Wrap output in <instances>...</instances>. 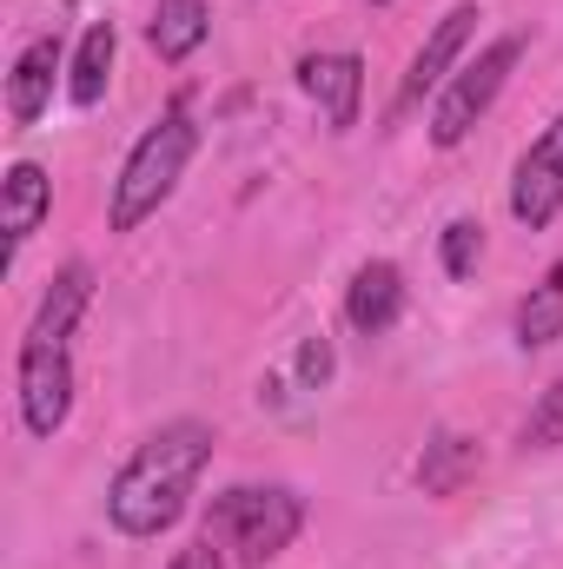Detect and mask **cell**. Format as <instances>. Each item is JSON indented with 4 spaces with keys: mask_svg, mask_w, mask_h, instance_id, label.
I'll list each match as a JSON object with an SVG mask.
<instances>
[{
    "mask_svg": "<svg viewBox=\"0 0 563 569\" xmlns=\"http://www.w3.org/2000/svg\"><path fill=\"white\" fill-rule=\"evenodd\" d=\"M213 463V430L179 418V425H159L140 450L120 463V477L107 483V523L120 537H159L186 517V497L199 483V470Z\"/></svg>",
    "mask_w": 563,
    "mask_h": 569,
    "instance_id": "cell-1",
    "label": "cell"
},
{
    "mask_svg": "<svg viewBox=\"0 0 563 569\" xmlns=\"http://www.w3.org/2000/svg\"><path fill=\"white\" fill-rule=\"evenodd\" d=\"M192 152H199V127H192V113H186V107L159 113V127H146L140 146H134L127 166H120V179H113L107 226H113V232H140L146 219L172 199V186L186 179Z\"/></svg>",
    "mask_w": 563,
    "mask_h": 569,
    "instance_id": "cell-2",
    "label": "cell"
},
{
    "mask_svg": "<svg viewBox=\"0 0 563 569\" xmlns=\"http://www.w3.org/2000/svg\"><path fill=\"white\" fill-rule=\"evenodd\" d=\"M298 523H305L298 490H285V483H233L226 497H213L206 537L219 550H233L246 569H266L298 537Z\"/></svg>",
    "mask_w": 563,
    "mask_h": 569,
    "instance_id": "cell-3",
    "label": "cell"
},
{
    "mask_svg": "<svg viewBox=\"0 0 563 569\" xmlns=\"http://www.w3.org/2000/svg\"><path fill=\"white\" fill-rule=\"evenodd\" d=\"M517 60H524V40L504 33V40H491L471 67H457V73L437 87V107H431V146H464L471 140V127L497 107V93H504V80H511Z\"/></svg>",
    "mask_w": 563,
    "mask_h": 569,
    "instance_id": "cell-4",
    "label": "cell"
},
{
    "mask_svg": "<svg viewBox=\"0 0 563 569\" xmlns=\"http://www.w3.org/2000/svg\"><path fill=\"white\" fill-rule=\"evenodd\" d=\"M73 411V345H20V425L53 437Z\"/></svg>",
    "mask_w": 563,
    "mask_h": 569,
    "instance_id": "cell-5",
    "label": "cell"
},
{
    "mask_svg": "<svg viewBox=\"0 0 563 569\" xmlns=\"http://www.w3.org/2000/svg\"><path fill=\"white\" fill-rule=\"evenodd\" d=\"M511 212L531 232H551L563 219V113L517 159V172H511Z\"/></svg>",
    "mask_w": 563,
    "mask_h": 569,
    "instance_id": "cell-6",
    "label": "cell"
},
{
    "mask_svg": "<svg viewBox=\"0 0 563 569\" xmlns=\"http://www.w3.org/2000/svg\"><path fill=\"white\" fill-rule=\"evenodd\" d=\"M471 33H477V7H451L431 33H424L418 60H412V73L398 80V100H392V113H412L424 93H437L444 80H451V67H457V53L471 47Z\"/></svg>",
    "mask_w": 563,
    "mask_h": 569,
    "instance_id": "cell-7",
    "label": "cell"
},
{
    "mask_svg": "<svg viewBox=\"0 0 563 569\" xmlns=\"http://www.w3.org/2000/svg\"><path fill=\"white\" fill-rule=\"evenodd\" d=\"M298 87L325 107L332 133H352V127H358V93H365L358 53H305V60H298Z\"/></svg>",
    "mask_w": 563,
    "mask_h": 569,
    "instance_id": "cell-8",
    "label": "cell"
},
{
    "mask_svg": "<svg viewBox=\"0 0 563 569\" xmlns=\"http://www.w3.org/2000/svg\"><path fill=\"white\" fill-rule=\"evenodd\" d=\"M47 212H53V179H47L33 159H13L7 179H0V232H7V259L40 232Z\"/></svg>",
    "mask_w": 563,
    "mask_h": 569,
    "instance_id": "cell-9",
    "label": "cell"
},
{
    "mask_svg": "<svg viewBox=\"0 0 563 569\" xmlns=\"http://www.w3.org/2000/svg\"><path fill=\"white\" fill-rule=\"evenodd\" d=\"M53 73H60V40H53V33L27 40L20 60H13V73H7V120H13V127H33V120L47 113Z\"/></svg>",
    "mask_w": 563,
    "mask_h": 569,
    "instance_id": "cell-10",
    "label": "cell"
},
{
    "mask_svg": "<svg viewBox=\"0 0 563 569\" xmlns=\"http://www.w3.org/2000/svg\"><path fill=\"white\" fill-rule=\"evenodd\" d=\"M398 311H405V279H398V266H392V259L358 266V279H352V291H345V318H352V331L385 338V331L398 325Z\"/></svg>",
    "mask_w": 563,
    "mask_h": 569,
    "instance_id": "cell-11",
    "label": "cell"
},
{
    "mask_svg": "<svg viewBox=\"0 0 563 569\" xmlns=\"http://www.w3.org/2000/svg\"><path fill=\"white\" fill-rule=\"evenodd\" d=\"M206 33H213V7H206V0H159L152 20H146V47H152L166 67L192 60V53L206 47Z\"/></svg>",
    "mask_w": 563,
    "mask_h": 569,
    "instance_id": "cell-12",
    "label": "cell"
},
{
    "mask_svg": "<svg viewBox=\"0 0 563 569\" xmlns=\"http://www.w3.org/2000/svg\"><path fill=\"white\" fill-rule=\"evenodd\" d=\"M87 305H93V272H87V266H67V272L53 279V291L40 298L27 338H33V345H73V325H80Z\"/></svg>",
    "mask_w": 563,
    "mask_h": 569,
    "instance_id": "cell-13",
    "label": "cell"
},
{
    "mask_svg": "<svg viewBox=\"0 0 563 569\" xmlns=\"http://www.w3.org/2000/svg\"><path fill=\"white\" fill-rule=\"evenodd\" d=\"M113 20H93L87 33H80V47H73V73H67V100L73 107H100V93H107V80H113Z\"/></svg>",
    "mask_w": 563,
    "mask_h": 569,
    "instance_id": "cell-14",
    "label": "cell"
},
{
    "mask_svg": "<svg viewBox=\"0 0 563 569\" xmlns=\"http://www.w3.org/2000/svg\"><path fill=\"white\" fill-rule=\"evenodd\" d=\"M471 470H477V443H471V437H457V430H437V437L424 443V457H418L424 497H457Z\"/></svg>",
    "mask_w": 563,
    "mask_h": 569,
    "instance_id": "cell-15",
    "label": "cell"
},
{
    "mask_svg": "<svg viewBox=\"0 0 563 569\" xmlns=\"http://www.w3.org/2000/svg\"><path fill=\"white\" fill-rule=\"evenodd\" d=\"M563 338V259L544 272V284H531V298L517 305V345L524 351H544Z\"/></svg>",
    "mask_w": 563,
    "mask_h": 569,
    "instance_id": "cell-16",
    "label": "cell"
},
{
    "mask_svg": "<svg viewBox=\"0 0 563 569\" xmlns=\"http://www.w3.org/2000/svg\"><path fill=\"white\" fill-rule=\"evenodd\" d=\"M437 252H444V272H451V279H471L477 259H484V226H477V219H451Z\"/></svg>",
    "mask_w": 563,
    "mask_h": 569,
    "instance_id": "cell-17",
    "label": "cell"
},
{
    "mask_svg": "<svg viewBox=\"0 0 563 569\" xmlns=\"http://www.w3.org/2000/svg\"><path fill=\"white\" fill-rule=\"evenodd\" d=\"M557 443H563V385H551L524 418V450H557Z\"/></svg>",
    "mask_w": 563,
    "mask_h": 569,
    "instance_id": "cell-18",
    "label": "cell"
},
{
    "mask_svg": "<svg viewBox=\"0 0 563 569\" xmlns=\"http://www.w3.org/2000/svg\"><path fill=\"white\" fill-rule=\"evenodd\" d=\"M292 371H298V385H305V391H325V385H332V371H338V351H332V338H325V331H318V338H305Z\"/></svg>",
    "mask_w": 563,
    "mask_h": 569,
    "instance_id": "cell-19",
    "label": "cell"
},
{
    "mask_svg": "<svg viewBox=\"0 0 563 569\" xmlns=\"http://www.w3.org/2000/svg\"><path fill=\"white\" fill-rule=\"evenodd\" d=\"M172 569H226V563H219V543L206 537V543H192V550H179V557H172Z\"/></svg>",
    "mask_w": 563,
    "mask_h": 569,
    "instance_id": "cell-20",
    "label": "cell"
},
{
    "mask_svg": "<svg viewBox=\"0 0 563 569\" xmlns=\"http://www.w3.org/2000/svg\"><path fill=\"white\" fill-rule=\"evenodd\" d=\"M372 7H385V0H372Z\"/></svg>",
    "mask_w": 563,
    "mask_h": 569,
    "instance_id": "cell-21",
    "label": "cell"
}]
</instances>
